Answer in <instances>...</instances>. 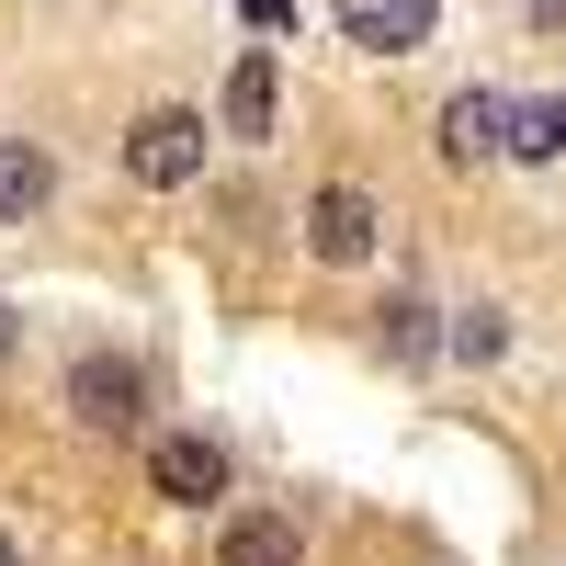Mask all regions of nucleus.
I'll use <instances>...</instances> for the list:
<instances>
[{"instance_id":"39448f33","label":"nucleus","mask_w":566,"mask_h":566,"mask_svg":"<svg viewBox=\"0 0 566 566\" xmlns=\"http://www.w3.org/2000/svg\"><path fill=\"white\" fill-rule=\"evenodd\" d=\"M306 250L340 272V261H374V193H352V181H328V193L306 205Z\"/></svg>"},{"instance_id":"1a4fd4ad","label":"nucleus","mask_w":566,"mask_h":566,"mask_svg":"<svg viewBox=\"0 0 566 566\" xmlns=\"http://www.w3.org/2000/svg\"><path fill=\"white\" fill-rule=\"evenodd\" d=\"M227 136H250V148L272 136V57H261V45L227 69Z\"/></svg>"},{"instance_id":"20e7f679","label":"nucleus","mask_w":566,"mask_h":566,"mask_svg":"<svg viewBox=\"0 0 566 566\" xmlns=\"http://www.w3.org/2000/svg\"><path fill=\"white\" fill-rule=\"evenodd\" d=\"M431 136H442V159H453V170H488V159L510 148V103H499V91H453Z\"/></svg>"},{"instance_id":"f8f14e48","label":"nucleus","mask_w":566,"mask_h":566,"mask_svg":"<svg viewBox=\"0 0 566 566\" xmlns=\"http://www.w3.org/2000/svg\"><path fill=\"white\" fill-rule=\"evenodd\" d=\"M431 340H442V328H431V306H408V295H397V306H386V352H397V363H419Z\"/></svg>"},{"instance_id":"0eeeda50","label":"nucleus","mask_w":566,"mask_h":566,"mask_svg":"<svg viewBox=\"0 0 566 566\" xmlns=\"http://www.w3.org/2000/svg\"><path fill=\"white\" fill-rule=\"evenodd\" d=\"M45 205H57V159L34 136H0V227H34Z\"/></svg>"},{"instance_id":"6e6552de","label":"nucleus","mask_w":566,"mask_h":566,"mask_svg":"<svg viewBox=\"0 0 566 566\" xmlns=\"http://www.w3.org/2000/svg\"><path fill=\"white\" fill-rule=\"evenodd\" d=\"M306 555V533L283 522V510H239V522L216 533V566H295Z\"/></svg>"},{"instance_id":"f03ea898","label":"nucleus","mask_w":566,"mask_h":566,"mask_svg":"<svg viewBox=\"0 0 566 566\" xmlns=\"http://www.w3.org/2000/svg\"><path fill=\"white\" fill-rule=\"evenodd\" d=\"M148 488H159L170 510H216V499H227V442H205V431H159V442H148Z\"/></svg>"},{"instance_id":"423d86ee","label":"nucleus","mask_w":566,"mask_h":566,"mask_svg":"<svg viewBox=\"0 0 566 566\" xmlns=\"http://www.w3.org/2000/svg\"><path fill=\"white\" fill-rule=\"evenodd\" d=\"M442 0H340V34L374 45V57H408V45H431Z\"/></svg>"},{"instance_id":"9d476101","label":"nucleus","mask_w":566,"mask_h":566,"mask_svg":"<svg viewBox=\"0 0 566 566\" xmlns=\"http://www.w3.org/2000/svg\"><path fill=\"white\" fill-rule=\"evenodd\" d=\"M566 148V103H510V159H555Z\"/></svg>"},{"instance_id":"4468645a","label":"nucleus","mask_w":566,"mask_h":566,"mask_svg":"<svg viewBox=\"0 0 566 566\" xmlns=\"http://www.w3.org/2000/svg\"><path fill=\"white\" fill-rule=\"evenodd\" d=\"M0 363H12V306H0Z\"/></svg>"},{"instance_id":"f257e3e1","label":"nucleus","mask_w":566,"mask_h":566,"mask_svg":"<svg viewBox=\"0 0 566 566\" xmlns=\"http://www.w3.org/2000/svg\"><path fill=\"white\" fill-rule=\"evenodd\" d=\"M125 170L148 181V193H181V181L205 170V114H181V103H159L148 125L125 136Z\"/></svg>"},{"instance_id":"7ed1b4c3","label":"nucleus","mask_w":566,"mask_h":566,"mask_svg":"<svg viewBox=\"0 0 566 566\" xmlns=\"http://www.w3.org/2000/svg\"><path fill=\"white\" fill-rule=\"evenodd\" d=\"M69 408L91 419V431H136V408H148V374H136L125 352H80V374H69Z\"/></svg>"},{"instance_id":"9b49d317","label":"nucleus","mask_w":566,"mask_h":566,"mask_svg":"<svg viewBox=\"0 0 566 566\" xmlns=\"http://www.w3.org/2000/svg\"><path fill=\"white\" fill-rule=\"evenodd\" d=\"M453 352H464V363H499V352H510V317H499V306H464Z\"/></svg>"},{"instance_id":"2eb2a0df","label":"nucleus","mask_w":566,"mask_h":566,"mask_svg":"<svg viewBox=\"0 0 566 566\" xmlns=\"http://www.w3.org/2000/svg\"><path fill=\"white\" fill-rule=\"evenodd\" d=\"M0 566H23V555H12V533H0Z\"/></svg>"},{"instance_id":"ddd939ff","label":"nucleus","mask_w":566,"mask_h":566,"mask_svg":"<svg viewBox=\"0 0 566 566\" xmlns=\"http://www.w3.org/2000/svg\"><path fill=\"white\" fill-rule=\"evenodd\" d=\"M239 12H250L261 34H283V23H295V12H283V0H239Z\"/></svg>"}]
</instances>
